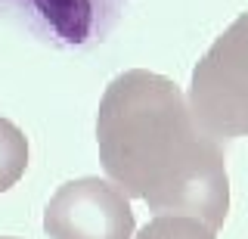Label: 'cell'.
<instances>
[{"instance_id": "obj_1", "label": "cell", "mask_w": 248, "mask_h": 239, "mask_svg": "<svg viewBox=\"0 0 248 239\" xmlns=\"http://www.w3.org/2000/svg\"><path fill=\"white\" fill-rule=\"evenodd\" d=\"M99 161L127 199L155 214H186L220 230L230 214L223 143L165 75L130 68L108 81L96 112Z\"/></svg>"}, {"instance_id": "obj_2", "label": "cell", "mask_w": 248, "mask_h": 239, "mask_svg": "<svg viewBox=\"0 0 248 239\" xmlns=\"http://www.w3.org/2000/svg\"><path fill=\"white\" fill-rule=\"evenodd\" d=\"M189 109L199 125L227 143L248 137V13H242L196 63Z\"/></svg>"}, {"instance_id": "obj_3", "label": "cell", "mask_w": 248, "mask_h": 239, "mask_svg": "<svg viewBox=\"0 0 248 239\" xmlns=\"http://www.w3.org/2000/svg\"><path fill=\"white\" fill-rule=\"evenodd\" d=\"M130 0H0V19L37 44L87 53L108 41Z\"/></svg>"}, {"instance_id": "obj_4", "label": "cell", "mask_w": 248, "mask_h": 239, "mask_svg": "<svg viewBox=\"0 0 248 239\" xmlns=\"http://www.w3.org/2000/svg\"><path fill=\"white\" fill-rule=\"evenodd\" d=\"M134 211L112 180L78 177L50 196L44 233L50 239H134Z\"/></svg>"}, {"instance_id": "obj_5", "label": "cell", "mask_w": 248, "mask_h": 239, "mask_svg": "<svg viewBox=\"0 0 248 239\" xmlns=\"http://www.w3.org/2000/svg\"><path fill=\"white\" fill-rule=\"evenodd\" d=\"M28 168V137L10 118H0V192L19 183Z\"/></svg>"}, {"instance_id": "obj_6", "label": "cell", "mask_w": 248, "mask_h": 239, "mask_svg": "<svg viewBox=\"0 0 248 239\" xmlns=\"http://www.w3.org/2000/svg\"><path fill=\"white\" fill-rule=\"evenodd\" d=\"M205 221L186 218V214H158L146 223L134 239H217Z\"/></svg>"}, {"instance_id": "obj_7", "label": "cell", "mask_w": 248, "mask_h": 239, "mask_svg": "<svg viewBox=\"0 0 248 239\" xmlns=\"http://www.w3.org/2000/svg\"><path fill=\"white\" fill-rule=\"evenodd\" d=\"M0 239H13V236H0Z\"/></svg>"}]
</instances>
